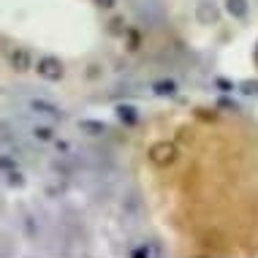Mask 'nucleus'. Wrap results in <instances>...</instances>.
<instances>
[{"label":"nucleus","mask_w":258,"mask_h":258,"mask_svg":"<svg viewBox=\"0 0 258 258\" xmlns=\"http://www.w3.org/2000/svg\"><path fill=\"white\" fill-rule=\"evenodd\" d=\"M150 160L155 166H169L177 160V147L169 142H158V144H152L150 147Z\"/></svg>","instance_id":"nucleus-1"},{"label":"nucleus","mask_w":258,"mask_h":258,"mask_svg":"<svg viewBox=\"0 0 258 258\" xmlns=\"http://www.w3.org/2000/svg\"><path fill=\"white\" fill-rule=\"evenodd\" d=\"M30 109L41 111V114H49V117H54V120H62V111L57 106H52V103H46V101H30Z\"/></svg>","instance_id":"nucleus-5"},{"label":"nucleus","mask_w":258,"mask_h":258,"mask_svg":"<svg viewBox=\"0 0 258 258\" xmlns=\"http://www.w3.org/2000/svg\"><path fill=\"white\" fill-rule=\"evenodd\" d=\"M98 74H101V71H98V66H90V79H95Z\"/></svg>","instance_id":"nucleus-16"},{"label":"nucleus","mask_w":258,"mask_h":258,"mask_svg":"<svg viewBox=\"0 0 258 258\" xmlns=\"http://www.w3.org/2000/svg\"><path fill=\"white\" fill-rule=\"evenodd\" d=\"M11 66H14V71H30V68H33L30 52H27V49H14L11 52Z\"/></svg>","instance_id":"nucleus-4"},{"label":"nucleus","mask_w":258,"mask_h":258,"mask_svg":"<svg viewBox=\"0 0 258 258\" xmlns=\"http://www.w3.org/2000/svg\"><path fill=\"white\" fill-rule=\"evenodd\" d=\"M79 131H85V134H90V136H103L109 128L98 120H79Z\"/></svg>","instance_id":"nucleus-6"},{"label":"nucleus","mask_w":258,"mask_h":258,"mask_svg":"<svg viewBox=\"0 0 258 258\" xmlns=\"http://www.w3.org/2000/svg\"><path fill=\"white\" fill-rule=\"evenodd\" d=\"M117 117H120L122 122L134 125V122H136V109H134V106H117Z\"/></svg>","instance_id":"nucleus-9"},{"label":"nucleus","mask_w":258,"mask_h":258,"mask_svg":"<svg viewBox=\"0 0 258 258\" xmlns=\"http://www.w3.org/2000/svg\"><path fill=\"white\" fill-rule=\"evenodd\" d=\"M131 255H134V258H150V250H147V247H142V250H134Z\"/></svg>","instance_id":"nucleus-14"},{"label":"nucleus","mask_w":258,"mask_h":258,"mask_svg":"<svg viewBox=\"0 0 258 258\" xmlns=\"http://www.w3.org/2000/svg\"><path fill=\"white\" fill-rule=\"evenodd\" d=\"M109 33L111 36H125V33H128V27H125V19L122 17H114L109 22Z\"/></svg>","instance_id":"nucleus-10"},{"label":"nucleus","mask_w":258,"mask_h":258,"mask_svg":"<svg viewBox=\"0 0 258 258\" xmlns=\"http://www.w3.org/2000/svg\"><path fill=\"white\" fill-rule=\"evenodd\" d=\"M33 136L41 139V142H52V128H44V125H38V128H33Z\"/></svg>","instance_id":"nucleus-11"},{"label":"nucleus","mask_w":258,"mask_h":258,"mask_svg":"<svg viewBox=\"0 0 258 258\" xmlns=\"http://www.w3.org/2000/svg\"><path fill=\"white\" fill-rule=\"evenodd\" d=\"M95 3H98V6H101V9H111V6H114V3H117V0H95Z\"/></svg>","instance_id":"nucleus-15"},{"label":"nucleus","mask_w":258,"mask_h":258,"mask_svg":"<svg viewBox=\"0 0 258 258\" xmlns=\"http://www.w3.org/2000/svg\"><path fill=\"white\" fill-rule=\"evenodd\" d=\"M152 90H155V95H174L177 93V85H174V82H155V85H152Z\"/></svg>","instance_id":"nucleus-8"},{"label":"nucleus","mask_w":258,"mask_h":258,"mask_svg":"<svg viewBox=\"0 0 258 258\" xmlns=\"http://www.w3.org/2000/svg\"><path fill=\"white\" fill-rule=\"evenodd\" d=\"M242 93H247V95H258V82H242Z\"/></svg>","instance_id":"nucleus-12"},{"label":"nucleus","mask_w":258,"mask_h":258,"mask_svg":"<svg viewBox=\"0 0 258 258\" xmlns=\"http://www.w3.org/2000/svg\"><path fill=\"white\" fill-rule=\"evenodd\" d=\"M9 182H11V185H22V174H17V171L9 174Z\"/></svg>","instance_id":"nucleus-13"},{"label":"nucleus","mask_w":258,"mask_h":258,"mask_svg":"<svg viewBox=\"0 0 258 258\" xmlns=\"http://www.w3.org/2000/svg\"><path fill=\"white\" fill-rule=\"evenodd\" d=\"M36 71H38V76H44L46 82H60L62 79V62L57 57H52V54H46V57L38 60Z\"/></svg>","instance_id":"nucleus-2"},{"label":"nucleus","mask_w":258,"mask_h":258,"mask_svg":"<svg viewBox=\"0 0 258 258\" xmlns=\"http://www.w3.org/2000/svg\"><path fill=\"white\" fill-rule=\"evenodd\" d=\"M196 19L201 25H215L218 22V6L209 3V0H201V3L196 6Z\"/></svg>","instance_id":"nucleus-3"},{"label":"nucleus","mask_w":258,"mask_h":258,"mask_svg":"<svg viewBox=\"0 0 258 258\" xmlns=\"http://www.w3.org/2000/svg\"><path fill=\"white\" fill-rule=\"evenodd\" d=\"M226 11L234 19H245L247 17V0H226Z\"/></svg>","instance_id":"nucleus-7"}]
</instances>
